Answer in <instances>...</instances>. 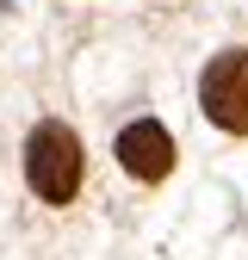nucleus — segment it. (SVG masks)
<instances>
[{
    "label": "nucleus",
    "instance_id": "nucleus-1",
    "mask_svg": "<svg viewBox=\"0 0 248 260\" xmlns=\"http://www.w3.org/2000/svg\"><path fill=\"white\" fill-rule=\"evenodd\" d=\"M25 180H31V192H38L44 205H69L81 192V137L69 124L44 118L25 137Z\"/></svg>",
    "mask_w": 248,
    "mask_h": 260
},
{
    "label": "nucleus",
    "instance_id": "nucleus-2",
    "mask_svg": "<svg viewBox=\"0 0 248 260\" xmlns=\"http://www.w3.org/2000/svg\"><path fill=\"white\" fill-rule=\"evenodd\" d=\"M199 100H205V118H211L217 130H230V137L248 130V56H242V50L217 56L211 69H205Z\"/></svg>",
    "mask_w": 248,
    "mask_h": 260
},
{
    "label": "nucleus",
    "instance_id": "nucleus-3",
    "mask_svg": "<svg viewBox=\"0 0 248 260\" xmlns=\"http://www.w3.org/2000/svg\"><path fill=\"white\" fill-rule=\"evenodd\" d=\"M118 161H124V174H137V180H168L174 174V137L155 118H137V124H124L118 130Z\"/></svg>",
    "mask_w": 248,
    "mask_h": 260
}]
</instances>
